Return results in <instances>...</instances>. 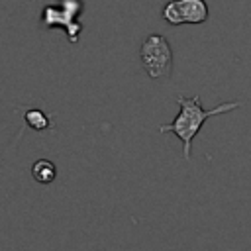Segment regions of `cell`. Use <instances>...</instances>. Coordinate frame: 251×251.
<instances>
[{"label": "cell", "mask_w": 251, "mask_h": 251, "mask_svg": "<svg viewBox=\"0 0 251 251\" xmlns=\"http://www.w3.org/2000/svg\"><path fill=\"white\" fill-rule=\"evenodd\" d=\"M176 102L180 106V112L178 116L171 122V124H163L159 126V131L161 133H175L180 141H182V155L186 161H190V149H192V139L198 135L200 127L204 126V122L212 116H220V114H227L231 110H237L239 108V102L231 100V102H222L218 104L216 108H210V110H204L202 104H200V96H182L178 94L176 96Z\"/></svg>", "instance_id": "cell-1"}, {"label": "cell", "mask_w": 251, "mask_h": 251, "mask_svg": "<svg viewBox=\"0 0 251 251\" xmlns=\"http://www.w3.org/2000/svg\"><path fill=\"white\" fill-rule=\"evenodd\" d=\"M141 67L149 78H167L173 71V49L165 35L151 33L143 39L139 49Z\"/></svg>", "instance_id": "cell-2"}, {"label": "cell", "mask_w": 251, "mask_h": 251, "mask_svg": "<svg viewBox=\"0 0 251 251\" xmlns=\"http://www.w3.org/2000/svg\"><path fill=\"white\" fill-rule=\"evenodd\" d=\"M82 12V0H59L57 4H49L43 8L41 22L47 29L61 27L65 29L71 43H75L80 35V22L76 24V16Z\"/></svg>", "instance_id": "cell-3"}, {"label": "cell", "mask_w": 251, "mask_h": 251, "mask_svg": "<svg viewBox=\"0 0 251 251\" xmlns=\"http://www.w3.org/2000/svg\"><path fill=\"white\" fill-rule=\"evenodd\" d=\"M210 12L206 0H169L161 10V18L171 25L204 24Z\"/></svg>", "instance_id": "cell-4"}, {"label": "cell", "mask_w": 251, "mask_h": 251, "mask_svg": "<svg viewBox=\"0 0 251 251\" xmlns=\"http://www.w3.org/2000/svg\"><path fill=\"white\" fill-rule=\"evenodd\" d=\"M31 176L39 184H51L55 180V176H57V167L49 159H37L31 165Z\"/></svg>", "instance_id": "cell-5"}, {"label": "cell", "mask_w": 251, "mask_h": 251, "mask_svg": "<svg viewBox=\"0 0 251 251\" xmlns=\"http://www.w3.org/2000/svg\"><path fill=\"white\" fill-rule=\"evenodd\" d=\"M24 120L27 124V127H31L33 131H45L51 127V120L49 116L39 110V108H31V110H25L24 112Z\"/></svg>", "instance_id": "cell-6"}]
</instances>
